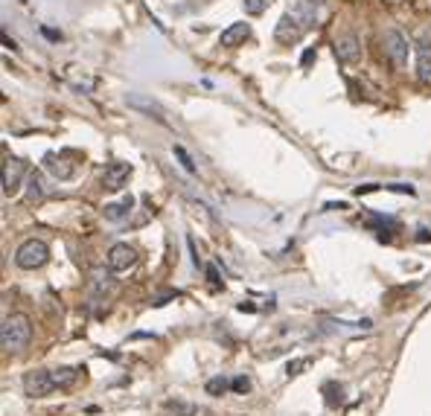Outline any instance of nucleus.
<instances>
[{"label": "nucleus", "instance_id": "obj_20", "mask_svg": "<svg viewBox=\"0 0 431 416\" xmlns=\"http://www.w3.org/2000/svg\"><path fill=\"white\" fill-rule=\"evenodd\" d=\"M233 390H236V393H248V390H251V381H248L245 376H239V379H233Z\"/></svg>", "mask_w": 431, "mask_h": 416}, {"label": "nucleus", "instance_id": "obj_18", "mask_svg": "<svg viewBox=\"0 0 431 416\" xmlns=\"http://www.w3.org/2000/svg\"><path fill=\"white\" fill-rule=\"evenodd\" d=\"M228 387H233V381H228V379H210L207 381V393L210 396H219V393H225Z\"/></svg>", "mask_w": 431, "mask_h": 416}, {"label": "nucleus", "instance_id": "obj_4", "mask_svg": "<svg viewBox=\"0 0 431 416\" xmlns=\"http://www.w3.org/2000/svg\"><path fill=\"white\" fill-rule=\"evenodd\" d=\"M382 50H385V56L391 59L394 67L405 70L408 67V56H411V41L405 38L399 30H388L385 38H382Z\"/></svg>", "mask_w": 431, "mask_h": 416}, {"label": "nucleus", "instance_id": "obj_13", "mask_svg": "<svg viewBox=\"0 0 431 416\" xmlns=\"http://www.w3.org/2000/svg\"><path fill=\"white\" fill-rule=\"evenodd\" d=\"M131 207H134V198L129 195V198L117 201V204H105L102 215H105V222H114V225H119V222H126V218L131 215Z\"/></svg>", "mask_w": 431, "mask_h": 416}, {"label": "nucleus", "instance_id": "obj_5", "mask_svg": "<svg viewBox=\"0 0 431 416\" xmlns=\"http://www.w3.org/2000/svg\"><path fill=\"white\" fill-rule=\"evenodd\" d=\"M56 390V381H53V370H30L23 376V393L30 399H41L47 393Z\"/></svg>", "mask_w": 431, "mask_h": 416}, {"label": "nucleus", "instance_id": "obj_8", "mask_svg": "<svg viewBox=\"0 0 431 416\" xmlns=\"http://www.w3.org/2000/svg\"><path fill=\"white\" fill-rule=\"evenodd\" d=\"M131 163H123V160H117V163H108L105 166V172H102V186L108 189V192H119L126 184H129V178H131Z\"/></svg>", "mask_w": 431, "mask_h": 416}, {"label": "nucleus", "instance_id": "obj_3", "mask_svg": "<svg viewBox=\"0 0 431 416\" xmlns=\"http://www.w3.org/2000/svg\"><path fill=\"white\" fill-rule=\"evenodd\" d=\"M47 259H50V248H47V242H41V239H27L15 251V265L23 268V271H35V268H41Z\"/></svg>", "mask_w": 431, "mask_h": 416}, {"label": "nucleus", "instance_id": "obj_22", "mask_svg": "<svg viewBox=\"0 0 431 416\" xmlns=\"http://www.w3.org/2000/svg\"><path fill=\"white\" fill-rule=\"evenodd\" d=\"M207 280H210L213 285H222V280H219V271H216L213 265H207Z\"/></svg>", "mask_w": 431, "mask_h": 416}, {"label": "nucleus", "instance_id": "obj_10", "mask_svg": "<svg viewBox=\"0 0 431 416\" xmlns=\"http://www.w3.org/2000/svg\"><path fill=\"white\" fill-rule=\"evenodd\" d=\"M27 172V163L20 158H9L4 163V195H15L20 189V178Z\"/></svg>", "mask_w": 431, "mask_h": 416}, {"label": "nucleus", "instance_id": "obj_14", "mask_svg": "<svg viewBox=\"0 0 431 416\" xmlns=\"http://www.w3.org/2000/svg\"><path fill=\"white\" fill-rule=\"evenodd\" d=\"M44 195H47L44 175L41 172H30V178H27V201L30 204H38V201H44Z\"/></svg>", "mask_w": 431, "mask_h": 416}, {"label": "nucleus", "instance_id": "obj_19", "mask_svg": "<svg viewBox=\"0 0 431 416\" xmlns=\"http://www.w3.org/2000/svg\"><path fill=\"white\" fill-rule=\"evenodd\" d=\"M172 152H175V158L181 160V166L187 169V172H196V163H193V158H189V155H187V149H184V145H175V149H172Z\"/></svg>", "mask_w": 431, "mask_h": 416}, {"label": "nucleus", "instance_id": "obj_11", "mask_svg": "<svg viewBox=\"0 0 431 416\" xmlns=\"http://www.w3.org/2000/svg\"><path fill=\"white\" fill-rule=\"evenodd\" d=\"M335 59H338L341 64H355L358 59H362V44H358V38L355 35L335 38Z\"/></svg>", "mask_w": 431, "mask_h": 416}, {"label": "nucleus", "instance_id": "obj_6", "mask_svg": "<svg viewBox=\"0 0 431 416\" xmlns=\"http://www.w3.org/2000/svg\"><path fill=\"white\" fill-rule=\"evenodd\" d=\"M73 158H70L67 152H47L44 155V169L50 172L56 181H70L76 175V163H70Z\"/></svg>", "mask_w": 431, "mask_h": 416}, {"label": "nucleus", "instance_id": "obj_9", "mask_svg": "<svg viewBox=\"0 0 431 416\" xmlns=\"http://www.w3.org/2000/svg\"><path fill=\"white\" fill-rule=\"evenodd\" d=\"M414 50H417V79L423 85H431V38L425 32L417 38Z\"/></svg>", "mask_w": 431, "mask_h": 416}, {"label": "nucleus", "instance_id": "obj_15", "mask_svg": "<svg viewBox=\"0 0 431 416\" xmlns=\"http://www.w3.org/2000/svg\"><path fill=\"white\" fill-rule=\"evenodd\" d=\"M129 105L131 108H140V111H146V114H155V119H160V122H166L163 119V108L158 105V102H152V100H146V96H129Z\"/></svg>", "mask_w": 431, "mask_h": 416}, {"label": "nucleus", "instance_id": "obj_2", "mask_svg": "<svg viewBox=\"0 0 431 416\" xmlns=\"http://www.w3.org/2000/svg\"><path fill=\"white\" fill-rule=\"evenodd\" d=\"M33 338V323L27 314H6L4 326H0V344H4L6 352H18L30 344Z\"/></svg>", "mask_w": 431, "mask_h": 416}, {"label": "nucleus", "instance_id": "obj_21", "mask_svg": "<svg viewBox=\"0 0 431 416\" xmlns=\"http://www.w3.org/2000/svg\"><path fill=\"white\" fill-rule=\"evenodd\" d=\"M309 364H312V361H309V358H300V361H295V364H289V376H297L300 370H306V367Z\"/></svg>", "mask_w": 431, "mask_h": 416}, {"label": "nucleus", "instance_id": "obj_12", "mask_svg": "<svg viewBox=\"0 0 431 416\" xmlns=\"http://www.w3.org/2000/svg\"><path fill=\"white\" fill-rule=\"evenodd\" d=\"M248 38H251V27H248L245 20H239V23H230V27L222 32L219 44L228 47V50H236V47H242Z\"/></svg>", "mask_w": 431, "mask_h": 416}, {"label": "nucleus", "instance_id": "obj_1", "mask_svg": "<svg viewBox=\"0 0 431 416\" xmlns=\"http://www.w3.org/2000/svg\"><path fill=\"white\" fill-rule=\"evenodd\" d=\"M321 4H324V0H295V6L285 12V15L277 20V27H274L277 44H285V47L297 44L309 30H312V23H315V18H318Z\"/></svg>", "mask_w": 431, "mask_h": 416}, {"label": "nucleus", "instance_id": "obj_17", "mask_svg": "<svg viewBox=\"0 0 431 416\" xmlns=\"http://www.w3.org/2000/svg\"><path fill=\"white\" fill-rule=\"evenodd\" d=\"M271 4H274V0H242V9L248 15H262V12H268Z\"/></svg>", "mask_w": 431, "mask_h": 416}, {"label": "nucleus", "instance_id": "obj_7", "mask_svg": "<svg viewBox=\"0 0 431 416\" xmlns=\"http://www.w3.org/2000/svg\"><path fill=\"white\" fill-rule=\"evenodd\" d=\"M134 265H137V251L131 248V244L117 242L114 248L108 251V271L111 274H123V271H129V268H134Z\"/></svg>", "mask_w": 431, "mask_h": 416}, {"label": "nucleus", "instance_id": "obj_16", "mask_svg": "<svg viewBox=\"0 0 431 416\" xmlns=\"http://www.w3.org/2000/svg\"><path fill=\"white\" fill-rule=\"evenodd\" d=\"M79 373L82 370H76V367H59V370H53V381H56V387H73L76 384V379H79Z\"/></svg>", "mask_w": 431, "mask_h": 416}]
</instances>
